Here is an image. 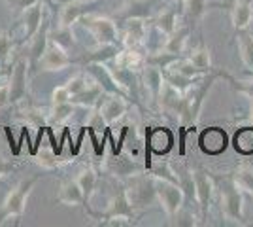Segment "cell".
<instances>
[{
    "label": "cell",
    "mask_w": 253,
    "mask_h": 227,
    "mask_svg": "<svg viewBox=\"0 0 253 227\" xmlns=\"http://www.w3.org/2000/svg\"><path fill=\"white\" fill-rule=\"evenodd\" d=\"M38 182V176H32V178H25L19 184L11 189L10 193L6 195L2 208H0V224L8 222V220H17L25 214V208H27V201L31 197L34 185Z\"/></svg>",
    "instance_id": "1"
},
{
    "label": "cell",
    "mask_w": 253,
    "mask_h": 227,
    "mask_svg": "<svg viewBox=\"0 0 253 227\" xmlns=\"http://www.w3.org/2000/svg\"><path fill=\"white\" fill-rule=\"evenodd\" d=\"M155 185V195H157L159 203L163 205L165 212L169 218H176L183 208V201H185V191L183 187L176 182H172L169 178H161L157 176L153 180Z\"/></svg>",
    "instance_id": "2"
},
{
    "label": "cell",
    "mask_w": 253,
    "mask_h": 227,
    "mask_svg": "<svg viewBox=\"0 0 253 227\" xmlns=\"http://www.w3.org/2000/svg\"><path fill=\"white\" fill-rule=\"evenodd\" d=\"M221 212L232 224H244V193L238 185L232 182V178L221 187L219 191Z\"/></svg>",
    "instance_id": "3"
},
{
    "label": "cell",
    "mask_w": 253,
    "mask_h": 227,
    "mask_svg": "<svg viewBox=\"0 0 253 227\" xmlns=\"http://www.w3.org/2000/svg\"><path fill=\"white\" fill-rule=\"evenodd\" d=\"M217 76H221V72H219V74H211L210 78H208V82H202L199 87H193L189 91V95L183 97V106H181V114H179V116L183 118L185 123H189V125L191 123H197V119L201 116L202 104H204V98H206L211 84H213V80H215Z\"/></svg>",
    "instance_id": "4"
},
{
    "label": "cell",
    "mask_w": 253,
    "mask_h": 227,
    "mask_svg": "<svg viewBox=\"0 0 253 227\" xmlns=\"http://www.w3.org/2000/svg\"><path fill=\"white\" fill-rule=\"evenodd\" d=\"M84 25L89 33L95 36V40L98 45H116L119 40V33H117L116 23L110 17H102V15H85Z\"/></svg>",
    "instance_id": "5"
},
{
    "label": "cell",
    "mask_w": 253,
    "mask_h": 227,
    "mask_svg": "<svg viewBox=\"0 0 253 227\" xmlns=\"http://www.w3.org/2000/svg\"><path fill=\"white\" fill-rule=\"evenodd\" d=\"M70 63H72L70 57H68V53L61 47L59 42L47 44L45 51H43V55L40 57V66H42V70H45V72H61L64 68H68Z\"/></svg>",
    "instance_id": "6"
},
{
    "label": "cell",
    "mask_w": 253,
    "mask_h": 227,
    "mask_svg": "<svg viewBox=\"0 0 253 227\" xmlns=\"http://www.w3.org/2000/svg\"><path fill=\"white\" fill-rule=\"evenodd\" d=\"M106 218L108 220H114V222H130L134 218V210H132V201L128 197L126 189H119L106 210Z\"/></svg>",
    "instance_id": "7"
},
{
    "label": "cell",
    "mask_w": 253,
    "mask_h": 227,
    "mask_svg": "<svg viewBox=\"0 0 253 227\" xmlns=\"http://www.w3.org/2000/svg\"><path fill=\"white\" fill-rule=\"evenodd\" d=\"M193 182H195V199L202 212H206L210 208L213 193H215L213 180L210 174H206L204 171H197V173H193Z\"/></svg>",
    "instance_id": "8"
},
{
    "label": "cell",
    "mask_w": 253,
    "mask_h": 227,
    "mask_svg": "<svg viewBox=\"0 0 253 227\" xmlns=\"http://www.w3.org/2000/svg\"><path fill=\"white\" fill-rule=\"evenodd\" d=\"M23 19H25V40L31 42L32 38L42 31L43 8L40 4V0L23 10Z\"/></svg>",
    "instance_id": "9"
},
{
    "label": "cell",
    "mask_w": 253,
    "mask_h": 227,
    "mask_svg": "<svg viewBox=\"0 0 253 227\" xmlns=\"http://www.w3.org/2000/svg\"><path fill=\"white\" fill-rule=\"evenodd\" d=\"M126 114V100L119 95H112L100 106V119L104 123H116Z\"/></svg>",
    "instance_id": "10"
},
{
    "label": "cell",
    "mask_w": 253,
    "mask_h": 227,
    "mask_svg": "<svg viewBox=\"0 0 253 227\" xmlns=\"http://www.w3.org/2000/svg\"><path fill=\"white\" fill-rule=\"evenodd\" d=\"M253 21V6L250 0H234L232 4V25L234 31H248Z\"/></svg>",
    "instance_id": "11"
},
{
    "label": "cell",
    "mask_w": 253,
    "mask_h": 227,
    "mask_svg": "<svg viewBox=\"0 0 253 227\" xmlns=\"http://www.w3.org/2000/svg\"><path fill=\"white\" fill-rule=\"evenodd\" d=\"M227 133L223 129H217V127H210L208 131H204L201 138V146L204 151L208 153H221L225 148H227Z\"/></svg>",
    "instance_id": "12"
},
{
    "label": "cell",
    "mask_w": 253,
    "mask_h": 227,
    "mask_svg": "<svg viewBox=\"0 0 253 227\" xmlns=\"http://www.w3.org/2000/svg\"><path fill=\"white\" fill-rule=\"evenodd\" d=\"M116 66L117 70L121 72H132V70H138L144 65V57L138 53L136 47H125L123 51H119L116 55Z\"/></svg>",
    "instance_id": "13"
},
{
    "label": "cell",
    "mask_w": 253,
    "mask_h": 227,
    "mask_svg": "<svg viewBox=\"0 0 253 227\" xmlns=\"http://www.w3.org/2000/svg\"><path fill=\"white\" fill-rule=\"evenodd\" d=\"M59 201L66 206H80L82 203H85V195L78 184V180L63 182L61 189H59Z\"/></svg>",
    "instance_id": "14"
},
{
    "label": "cell",
    "mask_w": 253,
    "mask_h": 227,
    "mask_svg": "<svg viewBox=\"0 0 253 227\" xmlns=\"http://www.w3.org/2000/svg\"><path fill=\"white\" fill-rule=\"evenodd\" d=\"M82 17H84V4L82 2H68L59 11V29L66 31L72 25H76Z\"/></svg>",
    "instance_id": "15"
},
{
    "label": "cell",
    "mask_w": 253,
    "mask_h": 227,
    "mask_svg": "<svg viewBox=\"0 0 253 227\" xmlns=\"http://www.w3.org/2000/svg\"><path fill=\"white\" fill-rule=\"evenodd\" d=\"M146 34H148V29H146V23L142 19H128L125 27V45L126 47H138L144 42Z\"/></svg>",
    "instance_id": "16"
},
{
    "label": "cell",
    "mask_w": 253,
    "mask_h": 227,
    "mask_svg": "<svg viewBox=\"0 0 253 227\" xmlns=\"http://www.w3.org/2000/svg\"><path fill=\"white\" fill-rule=\"evenodd\" d=\"M165 78H163V70L155 65H148L144 66V84L148 87V91L151 93L153 98H159L161 91H163V86H165Z\"/></svg>",
    "instance_id": "17"
},
{
    "label": "cell",
    "mask_w": 253,
    "mask_h": 227,
    "mask_svg": "<svg viewBox=\"0 0 253 227\" xmlns=\"http://www.w3.org/2000/svg\"><path fill=\"white\" fill-rule=\"evenodd\" d=\"M27 63L25 61H19L15 68H13V74H11V80H10V86H11V102L13 100H19L23 98L25 95V91H27Z\"/></svg>",
    "instance_id": "18"
},
{
    "label": "cell",
    "mask_w": 253,
    "mask_h": 227,
    "mask_svg": "<svg viewBox=\"0 0 253 227\" xmlns=\"http://www.w3.org/2000/svg\"><path fill=\"white\" fill-rule=\"evenodd\" d=\"M76 180H78V184H80L82 191H84L85 201H89L93 197V193H95L96 184H98V174H96V171L93 167H87V169H84L82 173L78 174Z\"/></svg>",
    "instance_id": "19"
},
{
    "label": "cell",
    "mask_w": 253,
    "mask_h": 227,
    "mask_svg": "<svg viewBox=\"0 0 253 227\" xmlns=\"http://www.w3.org/2000/svg\"><path fill=\"white\" fill-rule=\"evenodd\" d=\"M238 51L244 66L253 70V36L246 31H238Z\"/></svg>",
    "instance_id": "20"
},
{
    "label": "cell",
    "mask_w": 253,
    "mask_h": 227,
    "mask_svg": "<svg viewBox=\"0 0 253 227\" xmlns=\"http://www.w3.org/2000/svg\"><path fill=\"white\" fill-rule=\"evenodd\" d=\"M187 36H189V31L187 29H178L176 33H172L167 38V42L163 45V49L167 51V53H172V55H178L183 53V49H185V44H187Z\"/></svg>",
    "instance_id": "21"
},
{
    "label": "cell",
    "mask_w": 253,
    "mask_h": 227,
    "mask_svg": "<svg viewBox=\"0 0 253 227\" xmlns=\"http://www.w3.org/2000/svg\"><path fill=\"white\" fill-rule=\"evenodd\" d=\"M234 150L242 155L253 153V127H242L234 135Z\"/></svg>",
    "instance_id": "22"
},
{
    "label": "cell",
    "mask_w": 253,
    "mask_h": 227,
    "mask_svg": "<svg viewBox=\"0 0 253 227\" xmlns=\"http://www.w3.org/2000/svg\"><path fill=\"white\" fill-rule=\"evenodd\" d=\"M155 25H157L159 31L163 34H167V36H170L172 33H176V31H178V15H176V11L174 10L161 11L159 17L155 19Z\"/></svg>",
    "instance_id": "23"
},
{
    "label": "cell",
    "mask_w": 253,
    "mask_h": 227,
    "mask_svg": "<svg viewBox=\"0 0 253 227\" xmlns=\"http://www.w3.org/2000/svg\"><path fill=\"white\" fill-rule=\"evenodd\" d=\"M232 182L238 185L242 191L253 195V167L244 165L240 169H236V173L232 174Z\"/></svg>",
    "instance_id": "24"
},
{
    "label": "cell",
    "mask_w": 253,
    "mask_h": 227,
    "mask_svg": "<svg viewBox=\"0 0 253 227\" xmlns=\"http://www.w3.org/2000/svg\"><path fill=\"white\" fill-rule=\"evenodd\" d=\"M189 63L193 66H197L202 72H210L211 70V57H210V49L206 45H199L189 57Z\"/></svg>",
    "instance_id": "25"
},
{
    "label": "cell",
    "mask_w": 253,
    "mask_h": 227,
    "mask_svg": "<svg viewBox=\"0 0 253 227\" xmlns=\"http://www.w3.org/2000/svg\"><path fill=\"white\" fill-rule=\"evenodd\" d=\"M36 163H38L40 167H43V169H57V167H61L64 161L53 150H42L36 155Z\"/></svg>",
    "instance_id": "26"
},
{
    "label": "cell",
    "mask_w": 253,
    "mask_h": 227,
    "mask_svg": "<svg viewBox=\"0 0 253 227\" xmlns=\"http://www.w3.org/2000/svg\"><path fill=\"white\" fill-rule=\"evenodd\" d=\"M76 110V104L74 102H64V104H55L51 110V119L55 123H63L66 121L68 118H72V114H74Z\"/></svg>",
    "instance_id": "27"
},
{
    "label": "cell",
    "mask_w": 253,
    "mask_h": 227,
    "mask_svg": "<svg viewBox=\"0 0 253 227\" xmlns=\"http://www.w3.org/2000/svg\"><path fill=\"white\" fill-rule=\"evenodd\" d=\"M183 8L187 10V13L193 19H199L208 10V0H185Z\"/></svg>",
    "instance_id": "28"
},
{
    "label": "cell",
    "mask_w": 253,
    "mask_h": 227,
    "mask_svg": "<svg viewBox=\"0 0 253 227\" xmlns=\"http://www.w3.org/2000/svg\"><path fill=\"white\" fill-rule=\"evenodd\" d=\"M64 86L68 87V91L72 93V97H76V95L84 93L85 89L89 87V82H87V78H85L84 74H76V76H72V78L68 80V84H64Z\"/></svg>",
    "instance_id": "29"
},
{
    "label": "cell",
    "mask_w": 253,
    "mask_h": 227,
    "mask_svg": "<svg viewBox=\"0 0 253 227\" xmlns=\"http://www.w3.org/2000/svg\"><path fill=\"white\" fill-rule=\"evenodd\" d=\"M51 102H53V106H55V104H64V102H72V93L68 91L66 86L55 87L51 93Z\"/></svg>",
    "instance_id": "30"
},
{
    "label": "cell",
    "mask_w": 253,
    "mask_h": 227,
    "mask_svg": "<svg viewBox=\"0 0 253 227\" xmlns=\"http://www.w3.org/2000/svg\"><path fill=\"white\" fill-rule=\"evenodd\" d=\"M11 53V40L6 33H0V63H6Z\"/></svg>",
    "instance_id": "31"
},
{
    "label": "cell",
    "mask_w": 253,
    "mask_h": 227,
    "mask_svg": "<svg viewBox=\"0 0 253 227\" xmlns=\"http://www.w3.org/2000/svg\"><path fill=\"white\" fill-rule=\"evenodd\" d=\"M11 104V86L10 84H2L0 86V110L8 108Z\"/></svg>",
    "instance_id": "32"
},
{
    "label": "cell",
    "mask_w": 253,
    "mask_h": 227,
    "mask_svg": "<svg viewBox=\"0 0 253 227\" xmlns=\"http://www.w3.org/2000/svg\"><path fill=\"white\" fill-rule=\"evenodd\" d=\"M25 119H27L31 125H34V127H42L43 125V116L38 110H27V112H25Z\"/></svg>",
    "instance_id": "33"
},
{
    "label": "cell",
    "mask_w": 253,
    "mask_h": 227,
    "mask_svg": "<svg viewBox=\"0 0 253 227\" xmlns=\"http://www.w3.org/2000/svg\"><path fill=\"white\" fill-rule=\"evenodd\" d=\"M236 87H238V91H240V93H244L246 97L253 100V82H244V84L242 82H238Z\"/></svg>",
    "instance_id": "34"
},
{
    "label": "cell",
    "mask_w": 253,
    "mask_h": 227,
    "mask_svg": "<svg viewBox=\"0 0 253 227\" xmlns=\"http://www.w3.org/2000/svg\"><path fill=\"white\" fill-rule=\"evenodd\" d=\"M13 171V163L8 161V159H4V157H0V180L6 176V174H10Z\"/></svg>",
    "instance_id": "35"
},
{
    "label": "cell",
    "mask_w": 253,
    "mask_h": 227,
    "mask_svg": "<svg viewBox=\"0 0 253 227\" xmlns=\"http://www.w3.org/2000/svg\"><path fill=\"white\" fill-rule=\"evenodd\" d=\"M174 2H176L178 6H183V4H185V0H174Z\"/></svg>",
    "instance_id": "36"
},
{
    "label": "cell",
    "mask_w": 253,
    "mask_h": 227,
    "mask_svg": "<svg viewBox=\"0 0 253 227\" xmlns=\"http://www.w3.org/2000/svg\"><path fill=\"white\" fill-rule=\"evenodd\" d=\"M252 102H253V100H252ZM250 119L253 121V104H252V114H250Z\"/></svg>",
    "instance_id": "37"
}]
</instances>
